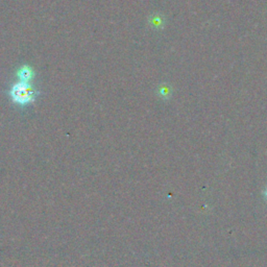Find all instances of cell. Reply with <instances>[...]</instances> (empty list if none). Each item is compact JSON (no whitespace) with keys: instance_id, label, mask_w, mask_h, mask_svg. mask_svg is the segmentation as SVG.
I'll return each mask as SVG.
<instances>
[{"instance_id":"cell-1","label":"cell","mask_w":267,"mask_h":267,"mask_svg":"<svg viewBox=\"0 0 267 267\" xmlns=\"http://www.w3.org/2000/svg\"><path fill=\"white\" fill-rule=\"evenodd\" d=\"M10 94L14 102L20 106H26L36 100V96H37L38 92L36 91L30 84L19 82L12 87Z\"/></svg>"},{"instance_id":"cell-3","label":"cell","mask_w":267,"mask_h":267,"mask_svg":"<svg viewBox=\"0 0 267 267\" xmlns=\"http://www.w3.org/2000/svg\"><path fill=\"white\" fill-rule=\"evenodd\" d=\"M264 196H265V198L267 200V188H266L265 191H264Z\"/></svg>"},{"instance_id":"cell-2","label":"cell","mask_w":267,"mask_h":267,"mask_svg":"<svg viewBox=\"0 0 267 267\" xmlns=\"http://www.w3.org/2000/svg\"><path fill=\"white\" fill-rule=\"evenodd\" d=\"M18 78H19V82L30 84V82L32 78V70L28 66L22 67L18 71Z\"/></svg>"}]
</instances>
